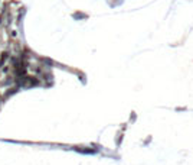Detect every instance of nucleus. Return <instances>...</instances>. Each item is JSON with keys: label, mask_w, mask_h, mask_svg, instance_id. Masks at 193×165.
<instances>
[{"label": "nucleus", "mask_w": 193, "mask_h": 165, "mask_svg": "<svg viewBox=\"0 0 193 165\" xmlns=\"http://www.w3.org/2000/svg\"><path fill=\"white\" fill-rule=\"evenodd\" d=\"M2 65H3V62H2V61H0V67H2Z\"/></svg>", "instance_id": "obj_1"}]
</instances>
